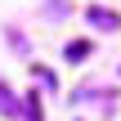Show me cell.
<instances>
[{
    "label": "cell",
    "instance_id": "cell-3",
    "mask_svg": "<svg viewBox=\"0 0 121 121\" xmlns=\"http://www.w3.org/2000/svg\"><path fill=\"white\" fill-rule=\"evenodd\" d=\"M22 103H27V108H22V117H27V121H45V117H40V99H36V94H27Z\"/></svg>",
    "mask_w": 121,
    "mask_h": 121
},
{
    "label": "cell",
    "instance_id": "cell-4",
    "mask_svg": "<svg viewBox=\"0 0 121 121\" xmlns=\"http://www.w3.org/2000/svg\"><path fill=\"white\" fill-rule=\"evenodd\" d=\"M85 54H90V40H72V45H67V58H72V63H81Z\"/></svg>",
    "mask_w": 121,
    "mask_h": 121
},
{
    "label": "cell",
    "instance_id": "cell-2",
    "mask_svg": "<svg viewBox=\"0 0 121 121\" xmlns=\"http://www.w3.org/2000/svg\"><path fill=\"white\" fill-rule=\"evenodd\" d=\"M0 112H4V117H22V108H18V99L9 94V85H4V81H0Z\"/></svg>",
    "mask_w": 121,
    "mask_h": 121
},
{
    "label": "cell",
    "instance_id": "cell-1",
    "mask_svg": "<svg viewBox=\"0 0 121 121\" xmlns=\"http://www.w3.org/2000/svg\"><path fill=\"white\" fill-rule=\"evenodd\" d=\"M85 18H90V27H103V31H121V13L103 9V4H90V9H85Z\"/></svg>",
    "mask_w": 121,
    "mask_h": 121
}]
</instances>
